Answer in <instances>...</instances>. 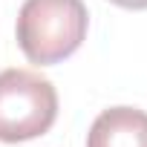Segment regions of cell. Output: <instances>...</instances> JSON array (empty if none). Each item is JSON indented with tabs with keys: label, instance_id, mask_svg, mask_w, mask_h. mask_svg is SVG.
I'll use <instances>...</instances> for the list:
<instances>
[{
	"label": "cell",
	"instance_id": "1",
	"mask_svg": "<svg viewBox=\"0 0 147 147\" xmlns=\"http://www.w3.org/2000/svg\"><path fill=\"white\" fill-rule=\"evenodd\" d=\"M90 29L84 0H23L18 12V46L38 63L52 66L75 55Z\"/></svg>",
	"mask_w": 147,
	"mask_h": 147
},
{
	"label": "cell",
	"instance_id": "2",
	"mask_svg": "<svg viewBox=\"0 0 147 147\" xmlns=\"http://www.w3.org/2000/svg\"><path fill=\"white\" fill-rule=\"evenodd\" d=\"M58 118V90L35 69L0 72V141L18 144L43 136Z\"/></svg>",
	"mask_w": 147,
	"mask_h": 147
},
{
	"label": "cell",
	"instance_id": "3",
	"mask_svg": "<svg viewBox=\"0 0 147 147\" xmlns=\"http://www.w3.org/2000/svg\"><path fill=\"white\" fill-rule=\"evenodd\" d=\"M87 147H147V113L138 107L98 113L87 133Z\"/></svg>",
	"mask_w": 147,
	"mask_h": 147
},
{
	"label": "cell",
	"instance_id": "4",
	"mask_svg": "<svg viewBox=\"0 0 147 147\" xmlns=\"http://www.w3.org/2000/svg\"><path fill=\"white\" fill-rule=\"evenodd\" d=\"M110 3H115V6H121V9H133V12L147 9V0H110Z\"/></svg>",
	"mask_w": 147,
	"mask_h": 147
}]
</instances>
